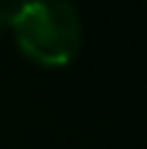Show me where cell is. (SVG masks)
<instances>
[{
  "mask_svg": "<svg viewBox=\"0 0 147 149\" xmlns=\"http://www.w3.org/2000/svg\"><path fill=\"white\" fill-rule=\"evenodd\" d=\"M12 15H15V10H12L10 5H5L3 0H0V32L10 27V22H12Z\"/></svg>",
  "mask_w": 147,
  "mask_h": 149,
  "instance_id": "obj_2",
  "label": "cell"
},
{
  "mask_svg": "<svg viewBox=\"0 0 147 149\" xmlns=\"http://www.w3.org/2000/svg\"><path fill=\"white\" fill-rule=\"evenodd\" d=\"M20 52L39 66H66L81 49V20L66 0H29L12 15Z\"/></svg>",
  "mask_w": 147,
  "mask_h": 149,
  "instance_id": "obj_1",
  "label": "cell"
},
{
  "mask_svg": "<svg viewBox=\"0 0 147 149\" xmlns=\"http://www.w3.org/2000/svg\"><path fill=\"white\" fill-rule=\"evenodd\" d=\"M3 3H5V5H10V8L17 12V10H20L22 5H24V3H29V0H3Z\"/></svg>",
  "mask_w": 147,
  "mask_h": 149,
  "instance_id": "obj_3",
  "label": "cell"
}]
</instances>
